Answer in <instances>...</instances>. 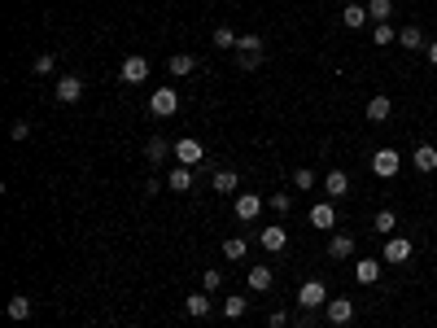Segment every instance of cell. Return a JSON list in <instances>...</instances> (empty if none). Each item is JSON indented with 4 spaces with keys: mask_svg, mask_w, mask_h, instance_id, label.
Returning <instances> with one entry per match:
<instances>
[{
    "mask_svg": "<svg viewBox=\"0 0 437 328\" xmlns=\"http://www.w3.org/2000/svg\"><path fill=\"white\" fill-rule=\"evenodd\" d=\"M328 259H354V237H346V232L328 237Z\"/></svg>",
    "mask_w": 437,
    "mask_h": 328,
    "instance_id": "obj_12",
    "label": "cell"
},
{
    "mask_svg": "<svg viewBox=\"0 0 437 328\" xmlns=\"http://www.w3.org/2000/svg\"><path fill=\"white\" fill-rule=\"evenodd\" d=\"M398 44H403V49H411V53H416V49H429V40H424L420 27H403V31H398Z\"/></svg>",
    "mask_w": 437,
    "mask_h": 328,
    "instance_id": "obj_21",
    "label": "cell"
},
{
    "mask_svg": "<svg viewBox=\"0 0 437 328\" xmlns=\"http://www.w3.org/2000/svg\"><path fill=\"white\" fill-rule=\"evenodd\" d=\"M245 254H250V241H245V237H228V241H223V259L241 263Z\"/></svg>",
    "mask_w": 437,
    "mask_h": 328,
    "instance_id": "obj_23",
    "label": "cell"
},
{
    "mask_svg": "<svg viewBox=\"0 0 437 328\" xmlns=\"http://www.w3.org/2000/svg\"><path fill=\"white\" fill-rule=\"evenodd\" d=\"M167 189H171V193H188V189H193V171H188V167H175V171L167 175Z\"/></svg>",
    "mask_w": 437,
    "mask_h": 328,
    "instance_id": "obj_22",
    "label": "cell"
},
{
    "mask_svg": "<svg viewBox=\"0 0 437 328\" xmlns=\"http://www.w3.org/2000/svg\"><path fill=\"white\" fill-rule=\"evenodd\" d=\"M175 158H180V162H184V167H197V162H202V158H206V149H202V140H197V136H184V140H180V145H175Z\"/></svg>",
    "mask_w": 437,
    "mask_h": 328,
    "instance_id": "obj_7",
    "label": "cell"
},
{
    "mask_svg": "<svg viewBox=\"0 0 437 328\" xmlns=\"http://www.w3.org/2000/svg\"><path fill=\"white\" fill-rule=\"evenodd\" d=\"M9 136H14V140H27V136H31V123H27V119H18L14 127H9Z\"/></svg>",
    "mask_w": 437,
    "mask_h": 328,
    "instance_id": "obj_37",
    "label": "cell"
},
{
    "mask_svg": "<svg viewBox=\"0 0 437 328\" xmlns=\"http://www.w3.org/2000/svg\"><path fill=\"white\" fill-rule=\"evenodd\" d=\"M368 18L372 22H389L394 18V0H368Z\"/></svg>",
    "mask_w": 437,
    "mask_h": 328,
    "instance_id": "obj_24",
    "label": "cell"
},
{
    "mask_svg": "<svg viewBox=\"0 0 437 328\" xmlns=\"http://www.w3.org/2000/svg\"><path fill=\"white\" fill-rule=\"evenodd\" d=\"M236 66H241V70H258V66H263V57H245L241 53V57H236Z\"/></svg>",
    "mask_w": 437,
    "mask_h": 328,
    "instance_id": "obj_39",
    "label": "cell"
},
{
    "mask_svg": "<svg viewBox=\"0 0 437 328\" xmlns=\"http://www.w3.org/2000/svg\"><path fill=\"white\" fill-rule=\"evenodd\" d=\"M293 184H298L302 193H311V189H315V171H311V167H298V171H293Z\"/></svg>",
    "mask_w": 437,
    "mask_h": 328,
    "instance_id": "obj_33",
    "label": "cell"
},
{
    "mask_svg": "<svg viewBox=\"0 0 437 328\" xmlns=\"http://www.w3.org/2000/svg\"><path fill=\"white\" fill-rule=\"evenodd\" d=\"M79 97H84V79H79V75H62V79H57V101H62V105H75Z\"/></svg>",
    "mask_w": 437,
    "mask_h": 328,
    "instance_id": "obj_8",
    "label": "cell"
},
{
    "mask_svg": "<svg viewBox=\"0 0 437 328\" xmlns=\"http://www.w3.org/2000/svg\"><path fill=\"white\" fill-rule=\"evenodd\" d=\"M372 228H376V232H381V237H389V232H394V228H398V215H394V210H376V219H372Z\"/></svg>",
    "mask_w": 437,
    "mask_h": 328,
    "instance_id": "obj_26",
    "label": "cell"
},
{
    "mask_svg": "<svg viewBox=\"0 0 437 328\" xmlns=\"http://www.w3.org/2000/svg\"><path fill=\"white\" fill-rule=\"evenodd\" d=\"M324 320H328V324H337V328H341V324H350V320H354V302H350V298H328Z\"/></svg>",
    "mask_w": 437,
    "mask_h": 328,
    "instance_id": "obj_5",
    "label": "cell"
},
{
    "mask_svg": "<svg viewBox=\"0 0 437 328\" xmlns=\"http://www.w3.org/2000/svg\"><path fill=\"white\" fill-rule=\"evenodd\" d=\"M311 224L320 228V232H328V228L337 224V206H333V202H320V206L311 210Z\"/></svg>",
    "mask_w": 437,
    "mask_h": 328,
    "instance_id": "obj_14",
    "label": "cell"
},
{
    "mask_svg": "<svg viewBox=\"0 0 437 328\" xmlns=\"http://www.w3.org/2000/svg\"><path fill=\"white\" fill-rule=\"evenodd\" d=\"M215 44H219V49H236V44H241V35H236L232 27H215Z\"/></svg>",
    "mask_w": 437,
    "mask_h": 328,
    "instance_id": "obj_32",
    "label": "cell"
},
{
    "mask_svg": "<svg viewBox=\"0 0 437 328\" xmlns=\"http://www.w3.org/2000/svg\"><path fill=\"white\" fill-rule=\"evenodd\" d=\"M271 210H276V215H289V210H293V197H289V193H271Z\"/></svg>",
    "mask_w": 437,
    "mask_h": 328,
    "instance_id": "obj_35",
    "label": "cell"
},
{
    "mask_svg": "<svg viewBox=\"0 0 437 328\" xmlns=\"http://www.w3.org/2000/svg\"><path fill=\"white\" fill-rule=\"evenodd\" d=\"M424 53H429V66H437V40H429V49H424Z\"/></svg>",
    "mask_w": 437,
    "mask_h": 328,
    "instance_id": "obj_40",
    "label": "cell"
},
{
    "mask_svg": "<svg viewBox=\"0 0 437 328\" xmlns=\"http://www.w3.org/2000/svg\"><path fill=\"white\" fill-rule=\"evenodd\" d=\"M236 53H245V57H263V35H241Z\"/></svg>",
    "mask_w": 437,
    "mask_h": 328,
    "instance_id": "obj_27",
    "label": "cell"
},
{
    "mask_svg": "<svg viewBox=\"0 0 437 328\" xmlns=\"http://www.w3.org/2000/svg\"><path fill=\"white\" fill-rule=\"evenodd\" d=\"M267 328H289V315L285 311H271L267 315Z\"/></svg>",
    "mask_w": 437,
    "mask_h": 328,
    "instance_id": "obj_38",
    "label": "cell"
},
{
    "mask_svg": "<svg viewBox=\"0 0 437 328\" xmlns=\"http://www.w3.org/2000/svg\"><path fill=\"white\" fill-rule=\"evenodd\" d=\"M245 311H250V302H245L241 294H232L228 302H223V315H228V320H241V315H245Z\"/></svg>",
    "mask_w": 437,
    "mask_h": 328,
    "instance_id": "obj_29",
    "label": "cell"
},
{
    "mask_svg": "<svg viewBox=\"0 0 437 328\" xmlns=\"http://www.w3.org/2000/svg\"><path fill=\"white\" fill-rule=\"evenodd\" d=\"M184 311L193 315V320H206L215 307H210V298H206V289H202V294H188V298H184Z\"/></svg>",
    "mask_w": 437,
    "mask_h": 328,
    "instance_id": "obj_15",
    "label": "cell"
},
{
    "mask_svg": "<svg viewBox=\"0 0 437 328\" xmlns=\"http://www.w3.org/2000/svg\"><path fill=\"white\" fill-rule=\"evenodd\" d=\"M398 167H403V158H398V149H376L372 154V171L381 175V180H394Z\"/></svg>",
    "mask_w": 437,
    "mask_h": 328,
    "instance_id": "obj_4",
    "label": "cell"
},
{
    "mask_svg": "<svg viewBox=\"0 0 437 328\" xmlns=\"http://www.w3.org/2000/svg\"><path fill=\"white\" fill-rule=\"evenodd\" d=\"M341 22H346V27L350 31H359V27H368V5H346V9H341Z\"/></svg>",
    "mask_w": 437,
    "mask_h": 328,
    "instance_id": "obj_18",
    "label": "cell"
},
{
    "mask_svg": "<svg viewBox=\"0 0 437 328\" xmlns=\"http://www.w3.org/2000/svg\"><path fill=\"white\" fill-rule=\"evenodd\" d=\"M258 215H263V197H254V193H241V197H236V219L254 224Z\"/></svg>",
    "mask_w": 437,
    "mask_h": 328,
    "instance_id": "obj_9",
    "label": "cell"
},
{
    "mask_svg": "<svg viewBox=\"0 0 437 328\" xmlns=\"http://www.w3.org/2000/svg\"><path fill=\"white\" fill-rule=\"evenodd\" d=\"M250 289L254 294H267L271 289V267H250Z\"/></svg>",
    "mask_w": 437,
    "mask_h": 328,
    "instance_id": "obj_25",
    "label": "cell"
},
{
    "mask_svg": "<svg viewBox=\"0 0 437 328\" xmlns=\"http://www.w3.org/2000/svg\"><path fill=\"white\" fill-rule=\"evenodd\" d=\"M411 259V241L407 237H389L385 241V263H407Z\"/></svg>",
    "mask_w": 437,
    "mask_h": 328,
    "instance_id": "obj_11",
    "label": "cell"
},
{
    "mask_svg": "<svg viewBox=\"0 0 437 328\" xmlns=\"http://www.w3.org/2000/svg\"><path fill=\"white\" fill-rule=\"evenodd\" d=\"M31 70H35V75H53V70H57V53H40L31 62Z\"/></svg>",
    "mask_w": 437,
    "mask_h": 328,
    "instance_id": "obj_31",
    "label": "cell"
},
{
    "mask_svg": "<svg viewBox=\"0 0 437 328\" xmlns=\"http://www.w3.org/2000/svg\"><path fill=\"white\" fill-rule=\"evenodd\" d=\"M324 193H328V197H346V193H350V175L341 171V167L328 171V175H324Z\"/></svg>",
    "mask_w": 437,
    "mask_h": 328,
    "instance_id": "obj_10",
    "label": "cell"
},
{
    "mask_svg": "<svg viewBox=\"0 0 437 328\" xmlns=\"http://www.w3.org/2000/svg\"><path fill=\"white\" fill-rule=\"evenodd\" d=\"M302 328H320V324H315V320H311V315H306V311H302Z\"/></svg>",
    "mask_w": 437,
    "mask_h": 328,
    "instance_id": "obj_41",
    "label": "cell"
},
{
    "mask_svg": "<svg viewBox=\"0 0 437 328\" xmlns=\"http://www.w3.org/2000/svg\"><path fill=\"white\" fill-rule=\"evenodd\" d=\"M31 311H35V307H31L27 294H14V298H9V307H5V315H9V320H18V324L31 320Z\"/></svg>",
    "mask_w": 437,
    "mask_h": 328,
    "instance_id": "obj_16",
    "label": "cell"
},
{
    "mask_svg": "<svg viewBox=\"0 0 437 328\" xmlns=\"http://www.w3.org/2000/svg\"><path fill=\"white\" fill-rule=\"evenodd\" d=\"M258 245H263L267 254H280V250H285V245H289V232L280 228V224H267L263 232H258Z\"/></svg>",
    "mask_w": 437,
    "mask_h": 328,
    "instance_id": "obj_6",
    "label": "cell"
},
{
    "mask_svg": "<svg viewBox=\"0 0 437 328\" xmlns=\"http://www.w3.org/2000/svg\"><path fill=\"white\" fill-rule=\"evenodd\" d=\"M202 289H206V294L223 289V272H202Z\"/></svg>",
    "mask_w": 437,
    "mask_h": 328,
    "instance_id": "obj_36",
    "label": "cell"
},
{
    "mask_svg": "<svg viewBox=\"0 0 437 328\" xmlns=\"http://www.w3.org/2000/svg\"><path fill=\"white\" fill-rule=\"evenodd\" d=\"M363 114H368V123H385L389 114H394V101H389V97H372Z\"/></svg>",
    "mask_w": 437,
    "mask_h": 328,
    "instance_id": "obj_17",
    "label": "cell"
},
{
    "mask_svg": "<svg viewBox=\"0 0 437 328\" xmlns=\"http://www.w3.org/2000/svg\"><path fill=\"white\" fill-rule=\"evenodd\" d=\"M215 193H236V171H219L215 175Z\"/></svg>",
    "mask_w": 437,
    "mask_h": 328,
    "instance_id": "obj_34",
    "label": "cell"
},
{
    "mask_svg": "<svg viewBox=\"0 0 437 328\" xmlns=\"http://www.w3.org/2000/svg\"><path fill=\"white\" fill-rule=\"evenodd\" d=\"M118 79H123V84H145V79H149V62H145V57H123V66H118Z\"/></svg>",
    "mask_w": 437,
    "mask_h": 328,
    "instance_id": "obj_3",
    "label": "cell"
},
{
    "mask_svg": "<svg viewBox=\"0 0 437 328\" xmlns=\"http://www.w3.org/2000/svg\"><path fill=\"white\" fill-rule=\"evenodd\" d=\"M411 167L424 171V175L437 171V149H433V145H420V149H416V158H411Z\"/></svg>",
    "mask_w": 437,
    "mask_h": 328,
    "instance_id": "obj_20",
    "label": "cell"
},
{
    "mask_svg": "<svg viewBox=\"0 0 437 328\" xmlns=\"http://www.w3.org/2000/svg\"><path fill=\"white\" fill-rule=\"evenodd\" d=\"M145 158H149V162H162V158H167V140H162V136H149V140H145Z\"/></svg>",
    "mask_w": 437,
    "mask_h": 328,
    "instance_id": "obj_28",
    "label": "cell"
},
{
    "mask_svg": "<svg viewBox=\"0 0 437 328\" xmlns=\"http://www.w3.org/2000/svg\"><path fill=\"white\" fill-rule=\"evenodd\" d=\"M372 35H376V49H385V44H394V40H398V31L389 27V22H376Z\"/></svg>",
    "mask_w": 437,
    "mask_h": 328,
    "instance_id": "obj_30",
    "label": "cell"
},
{
    "mask_svg": "<svg viewBox=\"0 0 437 328\" xmlns=\"http://www.w3.org/2000/svg\"><path fill=\"white\" fill-rule=\"evenodd\" d=\"M298 307H302V311H320V307H328L324 280H306V285L298 289Z\"/></svg>",
    "mask_w": 437,
    "mask_h": 328,
    "instance_id": "obj_2",
    "label": "cell"
},
{
    "mask_svg": "<svg viewBox=\"0 0 437 328\" xmlns=\"http://www.w3.org/2000/svg\"><path fill=\"white\" fill-rule=\"evenodd\" d=\"M167 70H171L175 79H184V75H193V70H197V57L193 53H175L171 62H167Z\"/></svg>",
    "mask_w": 437,
    "mask_h": 328,
    "instance_id": "obj_19",
    "label": "cell"
},
{
    "mask_svg": "<svg viewBox=\"0 0 437 328\" xmlns=\"http://www.w3.org/2000/svg\"><path fill=\"white\" fill-rule=\"evenodd\" d=\"M175 110H180V92H175V88L149 92V114H158V119H171Z\"/></svg>",
    "mask_w": 437,
    "mask_h": 328,
    "instance_id": "obj_1",
    "label": "cell"
},
{
    "mask_svg": "<svg viewBox=\"0 0 437 328\" xmlns=\"http://www.w3.org/2000/svg\"><path fill=\"white\" fill-rule=\"evenodd\" d=\"M354 280H359V285H376V280H381V263H376V259H359V263H354Z\"/></svg>",
    "mask_w": 437,
    "mask_h": 328,
    "instance_id": "obj_13",
    "label": "cell"
}]
</instances>
